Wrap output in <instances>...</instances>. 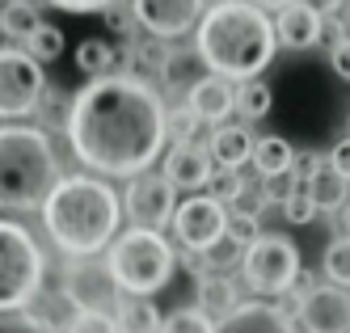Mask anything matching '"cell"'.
<instances>
[{
	"instance_id": "1",
	"label": "cell",
	"mask_w": 350,
	"mask_h": 333,
	"mask_svg": "<svg viewBox=\"0 0 350 333\" xmlns=\"http://www.w3.org/2000/svg\"><path fill=\"white\" fill-rule=\"evenodd\" d=\"M169 114L161 93L131 72H110L89 81L68 101L72 157L102 177H139L157 165L169 139Z\"/></svg>"
},
{
	"instance_id": "11",
	"label": "cell",
	"mask_w": 350,
	"mask_h": 333,
	"mask_svg": "<svg viewBox=\"0 0 350 333\" xmlns=\"http://www.w3.org/2000/svg\"><path fill=\"white\" fill-rule=\"evenodd\" d=\"M64 299L77 312H110V304H118V283L110 266L93 258H72L64 270Z\"/></svg>"
},
{
	"instance_id": "17",
	"label": "cell",
	"mask_w": 350,
	"mask_h": 333,
	"mask_svg": "<svg viewBox=\"0 0 350 333\" xmlns=\"http://www.w3.org/2000/svg\"><path fill=\"white\" fill-rule=\"evenodd\" d=\"M274 34H279V46L308 51L325 34V17L317 9H308V5H299V0H291V5L279 13V21H274Z\"/></svg>"
},
{
	"instance_id": "24",
	"label": "cell",
	"mask_w": 350,
	"mask_h": 333,
	"mask_svg": "<svg viewBox=\"0 0 350 333\" xmlns=\"http://www.w3.org/2000/svg\"><path fill=\"white\" fill-rule=\"evenodd\" d=\"M114 64H118V51L106 42V38H85L81 46H77V68L85 72V76H110L114 72Z\"/></svg>"
},
{
	"instance_id": "39",
	"label": "cell",
	"mask_w": 350,
	"mask_h": 333,
	"mask_svg": "<svg viewBox=\"0 0 350 333\" xmlns=\"http://www.w3.org/2000/svg\"><path fill=\"white\" fill-rule=\"evenodd\" d=\"M249 5H258L262 13H270V9H274V13H283V9L291 5V0H249Z\"/></svg>"
},
{
	"instance_id": "22",
	"label": "cell",
	"mask_w": 350,
	"mask_h": 333,
	"mask_svg": "<svg viewBox=\"0 0 350 333\" xmlns=\"http://www.w3.org/2000/svg\"><path fill=\"white\" fill-rule=\"evenodd\" d=\"M118 333H161L165 317L157 312V304L152 299H139V295H127V299H118Z\"/></svg>"
},
{
	"instance_id": "36",
	"label": "cell",
	"mask_w": 350,
	"mask_h": 333,
	"mask_svg": "<svg viewBox=\"0 0 350 333\" xmlns=\"http://www.w3.org/2000/svg\"><path fill=\"white\" fill-rule=\"evenodd\" d=\"M329 68H334V76L350 81V38H338V42H334V51H329Z\"/></svg>"
},
{
	"instance_id": "23",
	"label": "cell",
	"mask_w": 350,
	"mask_h": 333,
	"mask_svg": "<svg viewBox=\"0 0 350 333\" xmlns=\"http://www.w3.org/2000/svg\"><path fill=\"white\" fill-rule=\"evenodd\" d=\"M270 106H274V89L262 81H245V85H237V114L245 118V122H262L266 114H270Z\"/></svg>"
},
{
	"instance_id": "42",
	"label": "cell",
	"mask_w": 350,
	"mask_h": 333,
	"mask_svg": "<svg viewBox=\"0 0 350 333\" xmlns=\"http://www.w3.org/2000/svg\"><path fill=\"white\" fill-rule=\"evenodd\" d=\"M215 5H224V0H215Z\"/></svg>"
},
{
	"instance_id": "35",
	"label": "cell",
	"mask_w": 350,
	"mask_h": 333,
	"mask_svg": "<svg viewBox=\"0 0 350 333\" xmlns=\"http://www.w3.org/2000/svg\"><path fill=\"white\" fill-rule=\"evenodd\" d=\"M0 333H51L46 325H38L34 317L17 312V317H0Z\"/></svg>"
},
{
	"instance_id": "30",
	"label": "cell",
	"mask_w": 350,
	"mask_h": 333,
	"mask_svg": "<svg viewBox=\"0 0 350 333\" xmlns=\"http://www.w3.org/2000/svg\"><path fill=\"white\" fill-rule=\"evenodd\" d=\"M266 232L258 228V215H241V211H232L228 215V241H237L241 249H249V245H258Z\"/></svg>"
},
{
	"instance_id": "26",
	"label": "cell",
	"mask_w": 350,
	"mask_h": 333,
	"mask_svg": "<svg viewBox=\"0 0 350 333\" xmlns=\"http://www.w3.org/2000/svg\"><path fill=\"white\" fill-rule=\"evenodd\" d=\"M26 51H30L38 64H55L64 55V30H59V25H51V21H42L38 30L26 38Z\"/></svg>"
},
{
	"instance_id": "9",
	"label": "cell",
	"mask_w": 350,
	"mask_h": 333,
	"mask_svg": "<svg viewBox=\"0 0 350 333\" xmlns=\"http://www.w3.org/2000/svg\"><path fill=\"white\" fill-rule=\"evenodd\" d=\"M122 215L131 219V228H148V232H161L178 215V186L169 182L165 173H139L127 182L122 194Z\"/></svg>"
},
{
	"instance_id": "25",
	"label": "cell",
	"mask_w": 350,
	"mask_h": 333,
	"mask_svg": "<svg viewBox=\"0 0 350 333\" xmlns=\"http://www.w3.org/2000/svg\"><path fill=\"white\" fill-rule=\"evenodd\" d=\"M38 25H42V17H38V5H34V0H9V9L0 13V34L21 38V42H26Z\"/></svg>"
},
{
	"instance_id": "12",
	"label": "cell",
	"mask_w": 350,
	"mask_h": 333,
	"mask_svg": "<svg viewBox=\"0 0 350 333\" xmlns=\"http://www.w3.org/2000/svg\"><path fill=\"white\" fill-rule=\"evenodd\" d=\"M131 17L152 38L173 42V38L198 30V21H203V0H131Z\"/></svg>"
},
{
	"instance_id": "4",
	"label": "cell",
	"mask_w": 350,
	"mask_h": 333,
	"mask_svg": "<svg viewBox=\"0 0 350 333\" xmlns=\"http://www.w3.org/2000/svg\"><path fill=\"white\" fill-rule=\"evenodd\" d=\"M59 182V161L42 126H0V211H42Z\"/></svg>"
},
{
	"instance_id": "33",
	"label": "cell",
	"mask_w": 350,
	"mask_h": 333,
	"mask_svg": "<svg viewBox=\"0 0 350 333\" xmlns=\"http://www.w3.org/2000/svg\"><path fill=\"white\" fill-rule=\"evenodd\" d=\"M283 215H287L291 224H312V215H321V211H317V202L308 198V190L299 186V190L283 202Z\"/></svg>"
},
{
	"instance_id": "29",
	"label": "cell",
	"mask_w": 350,
	"mask_h": 333,
	"mask_svg": "<svg viewBox=\"0 0 350 333\" xmlns=\"http://www.w3.org/2000/svg\"><path fill=\"white\" fill-rule=\"evenodd\" d=\"M241 194H245L241 169H215V177H211V198L215 202H237Z\"/></svg>"
},
{
	"instance_id": "2",
	"label": "cell",
	"mask_w": 350,
	"mask_h": 333,
	"mask_svg": "<svg viewBox=\"0 0 350 333\" xmlns=\"http://www.w3.org/2000/svg\"><path fill=\"white\" fill-rule=\"evenodd\" d=\"M194 51L203 68H211V76L245 85V81H258L270 68L274 51H279V34H274V21L258 5L224 0V5H211L198 21Z\"/></svg>"
},
{
	"instance_id": "38",
	"label": "cell",
	"mask_w": 350,
	"mask_h": 333,
	"mask_svg": "<svg viewBox=\"0 0 350 333\" xmlns=\"http://www.w3.org/2000/svg\"><path fill=\"white\" fill-rule=\"evenodd\" d=\"M299 5H308V9H317L321 17H329V13H338L346 0H299Z\"/></svg>"
},
{
	"instance_id": "13",
	"label": "cell",
	"mask_w": 350,
	"mask_h": 333,
	"mask_svg": "<svg viewBox=\"0 0 350 333\" xmlns=\"http://www.w3.org/2000/svg\"><path fill=\"white\" fill-rule=\"evenodd\" d=\"M299 329L304 333H350V295L334 283L312 287L304 308H299Z\"/></svg>"
},
{
	"instance_id": "34",
	"label": "cell",
	"mask_w": 350,
	"mask_h": 333,
	"mask_svg": "<svg viewBox=\"0 0 350 333\" xmlns=\"http://www.w3.org/2000/svg\"><path fill=\"white\" fill-rule=\"evenodd\" d=\"M46 5H55L64 13H106V9L118 5V0H46Z\"/></svg>"
},
{
	"instance_id": "16",
	"label": "cell",
	"mask_w": 350,
	"mask_h": 333,
	"mask_svg": "<svg viewBox=\"0 0 350 333\" xmlns=\"http://www.w3.org/2000/svg\"><path fill=\"white\" fill-rule=\"evenodd\" d=\"M215 333H299L295 321L279 308V304H262V299H249L232 317H224L215 325Z\"/></svg>"
},
{
	"instance_id": "18",
	"label": "cell",
	"mask_w": 350,
	"mask_h": 333,
	"mask_svg": "<svg viewBox=\"0 0 350 333\" xmlns=\"http://www.w3.org/2000/svg\"><path fill=\"white\" fill-rule=\"evenodd\" d=\"M254 131H249L245 122H224V126H215V135H211V161L219 165V169H241L245 161H254Z\"/></svg>"
},
{
	"instance_id": "41",
	"label": "cell",
	"mask_w": 350,
	"mask_h": 333,
	"mask_svg": "<svg viewBox=\"0 0 350 333\" xmlns=\"http://www.w3.org/2000/svg\"><path fill=\"white\" fill-rule=\"evenodd\" d=\"M346 126H350V114H346Z\"/></svg>"
},
{
	"instance_id": "5",
	"label": "cell",
	"mask_w": 350,
	"mask_h": 333,
	"mask_svg": "<svg viewBox=\"0 0 350 333\" xmlns=\"http://www.w3.org/2000/svg\"><path fill=\"white\" fill-rule=\"evenodd\" d=\"M173 245L161 237V232H148V228H127L114 245H110V274L122 295H157L161 287H169L173 278Z\"/></svg>"
},
{
	"instance_id": "21",
	"label": "cell",
	"mask_w": 350,
	"mask_h": 333,
	"mask_svg": "<svg viewBox=\"0 0 350 333\" xmlns=\"http://www.w3.org/2000/svg\"><path fill=\"white\" fill-rule=\"evenodd\" d=\"M295 157H299V152L283 135H262L254 144V169L262 173V182H266V177H279V173H291Z\"/></svg>"
},
{
	"instance_id": "8",
	"label": "cell",
	"mask_w": 350,
	"mask_h": 333,
	"mask_svg": "<svg viewBox=\"0 0 350 333\" xmlns=\"http://www.w3.org/2000/svg\"><path fill=\"white\" fill-rule=\"evenodd\" d=\"M46 93L42 64L30 51L0 46V118H26L38 110V101Z\"/></svg>"
},
{
	"instance_id": "20",
	"label": "cell",
	"mask_w": 350,
	"mask_h": 333,
	"mask_svg": "<svg viewBox=\"0 0 350 333\" xmlns=\"http://www.w3.org/2000/svg\"><path fill=\"white\" fill-rule=\"evenodd\" d=\"M198 308H203L215 325L241 308V291L228 274H203L198 278Z\"/></svg>"
},
{
	"instance_id": "14",
	"label": "cell",
	"mask_w": 350,
	"mask_h": 333,
	"mask_svg": "<svg viewBox=\"0 0 350 333\" xmlns=\"http://www.w3.org/2000/svg\"><path fill=\"white\" fill-rule=\"evenodd\" d=\"M186 106L194 110L198 122L224 126V118L237 110V85L224 81V76H198V81L186 89Z\"/></svg>"
},
{
	"instance_id": "19",
	"label": "cell",
	"mask_w": 350,
	"mask_h": 333,
	"mask_svg": "<svg viewBox=\"0 0 350 333\" xmlns=\"http://www.w3.org/2000/svg\"><path fill=\"white\" fill-rule=\"evenodd\" d=\"M304 190L317 202V211H342L350 202V177L338 173L329 161H321L312 173H304Z\"/></svg>"
},
{
	"instance_id": "40",
	"label": "cell",
	"mask_w": 350,
	"mask_h": 333,
	"mask_svg": "<svg viewBox=\"0 0 350 333\" xmlns=\"http://www.w3.org/2000/svg\"><path fill=\"white\" fill-rule=\"evenodd\" d=\"M342 215H346V228H350V202H346V207H342Z\"/></svg>"
},
{
	"instance_id": "3",
	"label": "cell",
	"mask_w": 350,
	"mask_h": 333,
	"mask_svg": "<svg viewBox=\"0 0 350 333\" xmlns=\"http://www.w3.org/2000/svg\"><path fill=\"white\" fill-rule=\"evenodd\" d=\"M42 224L68 258H93L118 241L122 198L93 173H72L42 202Z\"/></svg>"
},
{
	"instance_id": "31",
	"label": "cell",
	"mask_w": 350,
	"mask_h": 333,
	"mask_svg": "<svg viewBox=\"0 0 350 333\" xmlns=\"http://www.w3.org/2000/svg\"><path fill=\"white\" fill-rule=\"evenodd\" d=\"M64 333H118L114 312H77Z\"/></svg>"
},
{
	"instance_id": "10",
	"label": "cell",
	"mask_w": 350,
	"mask_h": 333,
	"mask_svg": "<svg viewBox=\"0 0 350 333\" xmlns=\"http://www.w3.org/2000/svg\"><path fill=\"white\" fill-rule=\"evenodd\" d=\"M173 237H178L194 258L211 253L224 237H228V211H224V202H215L211 194H190L186 202H178Z\"/></svg>"
},
{
	"instance_id": "6",
	"label": "cell",
	"mask_w": 350,
	"mask_h": 333,
	"mask_svg": "<svg viewBox=\"0 0 350 333\" xmlns=\"http://www.w3.org/2000/svg\"><path fill=\"white\" fill-rule=\"evenodd\" d=\"M46 258L38 241L13 219H0V317L26 312L42 291Z\"/></svg>"
},
{
	"instance_id": "37",
	"label": "cell",
	"mask_w": 350,
	"mask_h": 333,
	"mask_svg": "<svg viewBox=\"0 0 350 333\" xmlns=\"http://www.w3.org/2000/svg\"><path fill=\"white\" fill-rule=\"evenodd\" d=\"M329 165H334L338 173H346V177H350V135H346V139H338V144L329 148Z\"/></svg>"
},
{
	"instance_id": "27",
	"label": "cell",
	"mask_w": 350,
	"mask_h": 333,
	"mask_svg": "<svg viewBox=\"0 0 350 333\" xmlns=\"http://www.w3.org/2000/svg\"><path fill=\"white\" fill-rule=\"evenodd\" d=\"M325 278H329L334 287L350 291V237L329 241V249H325Z\"/></svg>"
},
{
	"instance_id": "32",
	"label": "cell",
	"mask_w": 350,
	"mask_h": 333,
	"mask_svg": "<svg viewBox=\"0 0 350 333\" xmlns=\"http://www.w3.org/2000/svg\"><path fill=\"white\" fill-rule=\"evenodd\" d=\"M165 126H169V139H173V144H190V139H194V131H198L203 122L194 118V110H190V106H178V110H169V122H165Z\"/></svg>"
},
{
	"instance_id": "7",
	"label": "cell",
	"mask_w": 350,
	"mask_h": 333,
	"mask_svg": "<svg viewBox=\"0 0 350 333\" xmlns=\"http://www.w3.org/2000/svg\"><path fill=\"white\" fill-rule=\"evenodd\" d=\"M245 283L258 295H287L299 283V249L287 237L266 232L258 245L245 249Z\"/></svg>"
},
{
	"instance_id": "28",
	"label": "cell",
	"mask_w": 350,
	"mask_h": 333,
	"mask_svg": "<svg viewBox=\"0 0 350 333\" xmlns=\"http://www.w3.org/2000/svg\"><path fill=\"white\" fill-rule=\"evenodd\" d=\"M161 333H215V321L194 304V308H173V312L165 317Z\"/></svg>"
},
{
	"instance_id": "15",
	"label": "cell",
	"mask_w": 350,
	"mask_h": 333,
	"mask_svg": "<svg viewBox=\"0 0 350 333\" xmlns=\"http://www.w3.org/2000/svg\"><path fill=\"white\" fill-rule=\"evenodd\" d=\"M211 165L215 161H211L207 148H198V144H173L169 157H165V177L178 190H203V186H211V177H215Z\"/></svg>"
}]
</instances>
